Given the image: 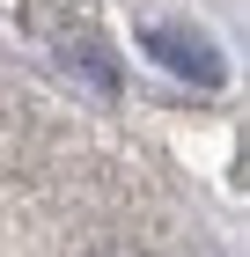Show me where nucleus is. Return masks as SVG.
I'll return each mask as SVG.
<instances>
[{"mask_svg":"<svg viewBox=\"0 0 250 257\" xmlns=\"http://www.w3.org/2000/svg\"><path fill=\"white\" fill-rule=\"evenodd\" d=\"M140 44H147V59H162L170 74L199 81V88H213V81H221V52H213L199 30H184V22H147V30H140Z\"/></svg>","mask_w":250,"mask_h":257,"instance_id":"f257e3e1","label":"nucleus"}]
</instances>
